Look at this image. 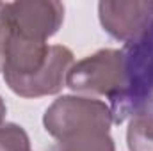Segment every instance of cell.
<instances>
[{
	"label": "cell",
	"mask_w": 153,
	"mask_h": 151,
	"mask_svg": "<svg viewBox=\"0 0 153 151\" xmlns=\"http://www.w3.org/2000/svg\"><path fill=\"white\" fill-rule=\"evenodd\" d=\"M71 66L73 52L64 44L7 36L2 73L7 87L22 98L57 94L66 85Z\"/></svg>",
	"instance_id": "obj_1"
},
{
	"label": "cell",
	"mask_w": 153,
	"mask_h": 151,
	"mask_svg": "<svg viewBox=\"0 0 153 151\" xmlns=\"http://www.w3.org/2000/svg\"><path fill=\"white\" fill-rule=\"evenodd\" d=\"M123 87L111 98L114 123H123L137 115H153V16L146 27L125 43Z\"/></svg>",
	"instance_id": "obj_2"
},
{
	"label": "cell",
	"mask_w": 153,
	"mask_h": 151,
	"mask_svg": "<svg viewBox=\"0 0 153 151\" xmlns=\"http://www.w3.org/2000/svg\"><path fill=\"white\" fill-rule=\"evenodd\" d=\"M112 123V110L105 101L85 96H61L43 115L45 130L57 142L109 133Z\"/></svg>",
	"instance_id": "obj_3"
},
{
	"label": "cell",
	"mask_w": 153,
	"mask_h": 151,
	"mask_svg": "<svg viewBox=\"0 0 153 151\" xmlns=\"http://www.w3.org/2000/svg\"><path fill=\"white\" fill-rule=\"evenodd\" d=\"M66 87L85 98L107 96L111 100L123 87L121 50L103 48L73 62L66 75Z\"/></svg>",
	"instance_id": "obj_4"
},
{
	"label": "cell",
	"mask_w": 153,
	"mask_h": 151,
	"mask_svg": "<svg viewBox=\"0 0 153 151\" xmlns=\"http://www.w3.org/2000/svg\"><path fill=\"white\" fill-rule=\"evenodd\" d=\"M0 21L11 36L30 41H48L64 21V5L57 0L5 2Z\"/></svg>",
	"instance_id": "obj_5"
},
{
	"label": "cell",
	"mask_w": 153,
	"mask_h": 151,
	"mask_svg": "<svg viewBox=\"0 0 153 151\" xmlns=\"http://www.w3.org/2000/svg\"><path fill=\"white\" fill-rule=\"evenodd\" d=\"M152 16L153 0H103L98 4V18L103 30L123 43L135 38Z\"/></svg>",
	"instance_id": "obj_6"
},
{
	"label": "cell",
	"mask_w": 153,
	"mask_h": 151,
	"mask_svg": "<svg viewBox=\"0 0 153 151\" xmlns=\"http://www.w3.org/2000/svg\"><path fill=\"white\" fill-rule=\"evenodd\" d=\"M128 151H153V115H137L126 128Z\"/></svg>",
	"instance_id": "obj_7"
},
{
	"label": "cell",
	"mask_w": 153,
	"mask_h": 151,
	"mask_svg": "<svg viewBox=\"0 0 153 151\" xmlns=\"http://www.w3.org/2000/svg\"><path fill=\"white\" fill-rule=\"evenodd\" d=\"M52 151H116V146L111 133H94L87 137L55 142Z\"/></svg>",
	"instance_id": "obj_8"
},
{
	"label": "cell",
	"mask_w": 153,
	"mask_h": 151,
	"mask_svg": "<svg viewBox=\"0 0 153 151\" xmlns=\"http://www.w3.org/2000/svg\"><path fill=\"white\" fill-rule=\"evenodd\" d=\"M0 151H30L29 133L14 123L0 126Z\"/></svg>",
	"instance_id": "obj_9"
},
{
	"label": "cell",
	"mask_w": 153,
	"mask_h": 151,
	"mask_svg": "<svg viewBox=\"0 0 153 151\" xmlns=\"http://www.w3.org/2000/svg\"><path fill=\"white\" fill-rule=\"evenodd\" d=\"M4 4V2H2ZM2 9V7H0ZM7 29L4 27V23L0 21V71L4 70V62H5V46H7Z\"/></svg>",
	"instance_id": "obj_10"
},
{
	"label": "cell",
	"mask_w": 153,
	"mask_h": 151,
	"mask_svg": "<svg viewBox=\"0 0 153 151\" xmlns=\"http://www.w3.org/2000/svg\"><path fill=\"white\" fill-rule=\"evenodd\" d=\"M5 114H7V107H5V101H4L2 96H0V126H2L4 121H5Z\"/></svg>",
	"instance_id": "obj_11"
}]
</instances>
